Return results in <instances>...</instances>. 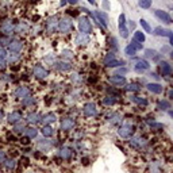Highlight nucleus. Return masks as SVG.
Returning <instances> with one entry per match:
<instances>
[{"label":"nucleus","instance_id":"f257e3e1","mask_svg":"<svg viewBox=\"0 0 173 173\" xmlns=\"http://www.w3.org/2000/svg\"><path fill=\"white\" fill-rule=\"evenodd\" d=\"M78 28L80 31L84 32V34H89L92 31V26H91V22H89L88 18H81L80 22H78Z\"/></svg>","mask_w":173,"mask_h":173},{"label":"nucleus","instance_id":"f03ea898","mask_svg":"<svg viewBox=\"0 0 173 173\" xmlns=\"http://www.w3.org/2000/svg\"><path fill=\"white\" fill-rule=\"evenodd\" d=\"M72 28V20L69 18H62L58 22V30L61 32H69Z\"/></svg>","mask_w":173,"mask_h":173},{"label":"nucleus","instance_id":"7ed1b4c3","mask_svg":"<svg viewBox=\"0 0 173 173\" xmlns=\"http://www.w3.org/2000/svg\"><path fill=\"white\" fill-rule=\"evenodd\" d=\"M154 34L155 35H160V37H168L170 45L173 43V34L170 30H166V28H162V27H157L154 30Z\"/></svg>","mask_w":173,"mask_h":173},{"label":"nucleus","instance_id":"20e7f679","mask_svg":"<svg viewBox=\"0 0 173 173\" xmlns=\"http://www.w3.org/2000/svg\"><path fill=\"white\" fill-rule=\"evenodd\" d=\"M118 134L123 138H130V135L133 134V126L131 124H124L118 130Z\"/></svg>","mask_w":173,"mask_h":173},{"label":"nucleus","instance_id":"39448f33","mask_svg":"<svg viewBox=\"0 0 173 173\" xmlns=\"http://www.w3.org/2000/svg\"><path fill=\"white\" fill-rule=\"evenodd\" d=\"M84 114H85V117H95L96 114H97L96 106L93 103H87L84 106Z\"/></svg>","mask_w":173,"mask_h":173},{"label":"nucleus","instance_id":"423d86ee","mask_svg":"<svg viewBox=\"0 0 173 173\" xmlns=\"http://www.w3.org/2000/svg\"><path fill=\"white\" fill-rule=\"evenodd\" d=\"M74 42L77 43V45H80V46L88 45V42H89L88 34H84V32H78L77 35H76V39H74Z\"/></svg>","mask_w":173,"mask_h":173},{"label":"nucleus","instance_id":"0eeeda50","mask_svg":"<svg viewBox=\"0 0 173 173\" xmlns=\"http://www.w3.org/2000/svg\"><path fill=\"white\" fill-rule=\"evenodd\" d=\"M154 14H155V16H157V18L161 19V20L165 22V23H172V18H170V15L168 14V12H165V11L155 10Z\"/></svg>","mask_w":173,"mask_h":173},{"label":"nucleus","instance_id":"6e6552de","mask_svg":"<svg viewBox=\"0 0 173 173\" xmlns=\"http://www.w3.org/2000/svg\"><path fill=\"white\" fill-rule=\"evenodd\" d=\"M34 74H35L38 78H46L47 74H49V72L46 71L42 65H35V66H34Z\"/></svg>","mask_w":173,"mask_h":173},{"label":"nucleus","instance_id":"1a4fd4ad","mask_svg":"<svg viewBox=\"0 0 173 173\" xmlns=\"http://www.w3.org/2000/svg\"><path fill=\"white\" fill-rule=\"evenodd\" d=\"M93 15H95V18L97 19V22L102 25V27L106 28L107 27V22H108V15H107L106 12H95Z\"/></svg>","mask_w":173,"mask_h":173},{"label":"nucleus","instance_id":"9d476101","mask_svg":"<svg viewBox=\"0 0 173 173\" xmlns=\"http://www.w3.org/2000/svg\"><path fill=\"white\" fill-rule=\"evenodd\" d=\"M130 143L131 146H134V148H143L146 145V139L142 137H133L130 139Z\"/></svg>","mask_w":173,"mask_h":173},{"label":"nucleus","instance_id":"9b49d317","mask_svg":"<svg viewBox=\"0 0 173 173\" xmlns=\"http://www.w3.org/2000/svg\"><path fill=\"white\" fill-rule=\"evenodd\" d=\"M0 30H1L4 34H11V32L14 31V25H12L10 20H6L0 25Z\"/></svg>","mask_w":173,"mask_h":173},{"label":"nucleus","instance_id":"f8f14e48","mask_svg":"<svg viewBox=\"0 0 173 173\" xmlns=\"http://www.w3.org/2000/svg\"><path fill=\"white\" fill-rule=\"evenodd\" d=\"M149 69V62L146 60H138L135 62V71L137 72H143Z\"/></svg>","mask_w":173,"mask_h":173},{"label":"nucleus","instance_id":"ddd939ff","mask_svg":"<svg viewBox=\"0 0 173 173\" xmlns=\"http://www.w3.org/2000/svg\"><path fill=\"white\" fill-rule=\"evenodd\" d=\"M73 126H74V122H73V119H71V118H65V119H62V122H61V129H62L64 131L71 130Z\"/></svg>","mask_w":173,"mask_h":173},{"label":"nucleus","instance_id":"4468645a","mask_svg":"<svg viewBox=\"0 0 173 173\" xmlns=\"http://www.w3.org/2000/svg\"><path fill=\"white\" fill-rule=\"evenodd\" d=\"M20 119H22V114L18 112V111H14V112H11L10 115H8V122L12 124L20 122Z\"/></svg>","mask_w":173,"mask_h":173},{"label":"nucleus","instance_id":"2eb2a0df","mask_svg":"<svg viewBox=\"0 0 173 173\" xmlns=\"http://www.w3.org/2000/svg\"><path fill=\"white\" fill-rule=\"evenodd\" d=\"M109 81L115 85H124L126 84V78L123 76H118V74H114L112 77H109Z\"/></svg>","mask_w":173,"mask_h":173},{"label":"nucleus","instance_id":"dca6fc26","mask_svg":"<svg viewBox=\"0 0 173 173\" xmlns=\"http://www.w3.org/2000/svg\"><path fill=\"white\" fill-rule=\"evenodd\" d=\"M15 95H16V97H19V99H25L26 96L30 95V91H28V88H26V87H19V88L16 89V92H15Z\"/></svg>","mask_w":173,"mask_h":173},{"label":"nucleus","instance_id":"f3484780","mask_svg":"<svg viewBox=\"0 0 173 173\" xmlns=\"http://www.w3.org/2000/svg\"><path fill=\"white\" fill-rule=\"evenodd\" d=\"M148 89L152 93H161L162 92V85L157 84V83H150V84H148Z\"/></svg>","mask_w":173,"mask_h":173},{"label":"nucleus","instance_id":"a211bd4d","mask_svg":"<svg viewBox=\"0 0 173 173\" xmlns=\"http://www.w3.org/2000/svg\"><path fill=\"white\" fill-rule=\"evenodd\" d=\"M8 49L12 52V53H19L22 50V42H19V41H14V42H11L10 45H8Z\"/></svg>","mask_w":173,"mask_h":173},{"label":"nucleus","instance_id":"6ab92c4d","mask_svg":"<svg viewBox=\"0 0 173 173\" xmlns=\"http://www.w3.org/2000/svg\"><path fill=\"white\" fill-rule=\"evenodd\" d=\"M160 68H161V72H162V74H165V76H169V74H172V66H170L168 62H165V61L160 62Z\"/></svg>","mask_w":173,"mask_h":173},{"label":"nucleus","instance_id":"aec40b11","mask_svg":"<svg viewBox=\"0 0 173 173\" xmlns=\"http://www.w3.org/2000/svg\"><path fill=\"white\" fill-rule=\"evenodd\" d=\"M39 120H42L43 124L52 123V122H56V115L53 112H49V114H46V115H43V117H41Z\"/></svg>","mask_w":173,"mask_h":173},{"label":"nucleus","instance_id":"412c9836","mask_svg":"<svg viewBox=\"0 0 173 173\" xmlns=\"http://www.w3.org/2000/svg\"><path fill=\"white\" fill-rule=\"evenodd\" d=\"M38 148L41 149V150H43V152H47V150H50V148H52V142L47 141V139H41V141L38 142Z\"/></svg>","mask_w":173,"mask_h":173},{"label":"nucleus","instance_id":"4be33fe9","mask_svg":"<svg viewBox=\"0 0 173 173\" xmlns=\"http://www.w3.org/2000/svg\"><path fill=\"white\" fill-rule=\"evenodd\" d=\"M56 68L58 71H62V72H68L71 71V64L69 62H65V61H60V62H57L56 64Z\"/></svg>","mask_w":173,"mask_h":173},{"label":"nucleus","instance_id":"5701e85b","mask_svg":"<svg viewBox=\"0 0 173 173\" xmlns=\"http://www.w3.org/2000/svg\"><path fill=\"white\" fill-rule=\"evenodd\" d=\"M145 56L148 57V58H153V60H155V61H158L160 60V54L155 52V50H152V49H146L145 50Z\"/></svg>","mask_w":173,"mask_h":173},{"label":"nucleus","instance_id":"b1692460","mask_svg":"<svg viewBox=\"0 0 173 173\" xmlns=\"http://www.w3.org/2000/svg\"><path fill=\"white\" fill-rule=\"evenodd\" d=\"M108 120H109V123L118 124V123H120V122H122V115H120V114H118V112H115V114H112V115H109Z\"/></svg>","mask_w":173,"mask_h":173},{"label":"nucleus","instance_id":"393cba45","mask_svg":"<svg viewBox=\"0 0 173 173\" xmlns=\"http://www.w3.org/2000/svg\"><path fill=\"white\" fill-rule=\"evenodd\" d=\"M56 27H57V18L54 16V18H50L49 20H47V31L53 32L54 30H56Z\"/></svg>","mask_w":173,"mask_h":173},{"label":"nucleus","instance_id":"a878e982","mask_svg":"<svg viewBox=\"0 0 173 173\" xmlns=\"http://www.w3.org/2000/svg\"><path fill=\"white\" fill-rule=\"evenodd\" d=\"M41 131H42V135H43V137H52V135L54 134V130L50 127V126H47V124H46V126H43Z\"/></svg>","mask_w":173,"mask_h":173},{"label":"nucleus","instance_id":"bb28decb","mask_svg":"<svg viewBox=\"0 0 173 173\" xmlns=\"http://www.w3.org/2000/svg\"><path fill=\"white\" fill-rule=\"evenodd\" d=\"M58 154H60V157H62V158H69L72 152H71V149H68V148H61Z\"/></svg>","mask_w":173,"mask_h":173},{"label":"nucleus","instance_id":"cd10ccee","mask_svg":"<svg viewBox=\"0 0 173 173\" xmlns=\"http://www.w3.org/2000/svg\"><path fill=\"white\" fill-rule=\"evenodd\" d=\"M25 133L28 138H35L38 135V130L34 127H30V129H25Z\"/></svg>","mask_w":173,"mask_h":173},{"label":"nucleus","instance_id":"c85d7f7f","mask_svg":"<svg viewBox=\"0 0 173 173\" xmlns=\"http://www.w3.org/2000/svg\"><path fill=\"white\" fill-rule=\"evenodd\" d=\"M131 100L134 103H137V104H139V106H148V100L143 99V97H138V96H133L131 97Z\"/></svg>","mask_w":173,"mask_h":173},{"label":"nucleus","instance_id":"c756f323","mask_svg":"<svg viewBox=\"0 0 173 173\" xmlns=\"http://www.w3.org/2000/svg\"><path fill=\"white\" fill-rule=\"evenodd\" d=\"M126 89H127V91H131V92H138V91H141V87H139V84H137V83H130V84H127Z\"/></svg>","mask_w":173,"mask_h":173},{"label":"nucleus","instance_id":"7c9ffc66","mask_svg":"<svg viewBox=\"0 0 173 173\" xmlns=\"http://www.w3.org/2000/svg\"><path fill=\"white\" fill-rule=\"evenodd\" d=\"M169 108H170V103L168 100H161L158 103V109H161V111H166Z\"/></svg>","mask_w":173,"mask_h":173},{"label":"nucleus","instance_id":"2f4dec72","mask_svg":"<svg viewBox=\"0 0 173 173\" xmlns=\"http://www.w3.org/2000/svg\"><path fill=\"white\" fill-rule=\"evenodd\" d=\"M39 119H41V117H39L38 114H30L27 117L28 123H37V122H39Z\"/></svg>","mask_w":173,"mask_h":173},{"label":"nucleus","instance_id":"473e14b6","mask_svg":"<svg viewBox=\"0 0 173 173\" xmlns=\"http://www.w3.org/2000/svg\"><path fill=\"white\" fill-rule=\"evenodd\" d=\"M103 103H104L106 106H114V104L117 103V99H115L114 96H107V97L103 99Z\"/></svg>","mask_w":173,"mask_h":173},{"label":"nucleus","instance_id":"72a5a7b5","mask_svg":"<svg viewBox=\"0 0 173 173\" xmlns=\"http://www.w3.org/2000/svg\"><path fill=\"white\" fill-rule=\"evenodd\" d=\"M22 131H25V124L22 123V122H18V123H15V126H14V133H16V134H20Z\"/></svg>","mask_w":173,"mask_h":173},{"label":"nucleus","instance_id":"f704fd0d","mask_svg":"<svg viewBox=\"0 0 173 173\" xmlns=\"http://www.w3.org/2000/svg\"><path fill=\"white\" fill-rule=\"evenodd\" d=\"M123 64H124L123 61L112 60V61H109V62H107L106 66H107V68H115V66H120V65H123Z\"/></svg>","mask_w":173,"mask_h":173},{"label":"nucleus","instance_id":"c9c22d12","mask_svg":"<svg viewBox=\"0 0 173 173\" xmlns=\"http://www.w3.org/2000/svg\"><path fill=\"white\" fill-rule=\"evenodd\" d=\"M134 41H137V42L142 43L143 41H145V34H143V32H141V31H137V32L134 34Z\"/></svg>","mask_w":173,"mask_h":173},{"label":"nucleus","instance_id":"e433bc0d","mask_svg":"<svg viewBox=\"0 0 173 173\" xmlns=\"http://www.w3.org/2000/svg\"><path fill=\"white\" fill-rule=\"evenodd\" d=\"M139 7L141 8H149L152 6V0H139Z\"/></svg>","mask_w":173,"mask_h":173},{"label":"nucleus","instance_id":"4c0bfd02","mask_svg":"<svg viewBox=\"0 0 173 173\" xmlns=\"http://www.w3.org/2000/svg\"><path fill=\"white\" fill-rule=\"evenodd\" d=\"M4 165L7 166L8 169H14L15 166H16V162H15V160H6V161H4Z\"/></svg>","mask_w":173,"mask_h":173},{"label":"nucleus","instance_id":"58836bf2","mask_svg":"<svg viewBox=\"0 0 173 173\" xmlns=\"http://www.w3.org/2000/svg\"><path fill=\"white\" fill-rule=\"evenodd\" d=\"M148 123L150 124V127L154 129V130H160V129H164V124H162V123H155V122H150V120H148Z\"/></svg>","mask_w":173,"mask_h":173},{"label":"nucleus","instance_id":"ea45409f","mask_svg":"<svg viewBox=\"0 0 173 173\" xmlns=\"http://www.w3.org/2000/svg\"><path fill=\"white\" fill-rule=\"evenodd\" d=\"M139 22H141V26H142V27L145 28V31H148V32H152V27L149 26V23L145 20V19H141V20H139Z\"/></svg>","mask_w":173,"mask_h":173},{"label":"nucleus","instance_id":"a19ab883","mask_svg":"<svg viewBox=\"0 0 173 173\" xmlns=\"http://www.w3.org/2000/svg\"><path fill=\"white\" fill-rule=\"evenodd\" d=\"M34 103V97H31V96H26L25 99H23V102H22V104L23 106H30V104H32Z\"/></svg>","mask_w":173,"mask_h":173},{"label":"nucleus","instance_id":"79ce46f5","mask_svg":"<svg viewBox=\"0 0 173 173\" xmlns=\"http://www.w3.org/2000/svg\"><path fill=\"white\" fill-rule=\"evenodd\" d=\"M118 26L119 27H124L126 26V16H124V14H120L119 20H118Z\"/></svg>","mask_w":173,"mask_h":173},{"label":"nucleus","instance_id":"37998d69","mask_svg":"<svg viewBox=\"0 0 173 173\" xmlns=\"http://www.w3.org/2000/svg\"><path fill=\"white\" fill-rule=\"evenodd\" d=\"M119 32H120V37H122V38H127L129 37V30L126 28V26H124V27H119Z\"/></svg>","mask_w":173,"mask_h":173},{"label":"nucleus","instance_id":"c03bdc74","mask_svg":"<svg viewBox=\"0 0 173 173\" xmlns=\"http://www.w3.org/2000/svg\"><path fill=\"white\" fill-rule=\"evenodd\" d=\"M112 60H115V54H114V53H108L106 57H104V60H103V61H104V65H106L107 62H109V61H112Z\"/></svg>","mask_w":173,"mask_h":173},{"label":"nucleus","instance_id":"a18cd8bd","mask_svg":"<svg viewBox=\"0 0 173 173\" xmlns=\"http://www.w3.org/2000/svg\"><path fill=\"white\" fill-rule=\"evenodd\" d=\"M130 46H131V47H133L134 50H141V49H142V43L137 42V41H133V42L130 43Z\"/></svg>","mask_w":173,"mask_h":173},{"label":"nucleus","instance_id":"49530a36","mask_svg":"<svg viewBox=\"0 0 173 173\" xmlns=\"http://www.w3.org/2000/svg\"><path fill=\"white\" fill-rule=\"evenodd\" d=\"M124 52H126V54H127V56H134L137 50H134V49H133V47H131L130 45H129L127 47H126V50H124Z\"/></svg>","mask_w":173,"mask_h":173},{"label":"nucleus","instance_id":"de8ad7c7","mask_svg":"<svg viewBox=\"0 0 173 173\" xmlns=\"http://www.w3.org/2000/svg\"><path fill=\"white\" fill-rule=\"evenodd\" d=\"M127 73V69L126 68H119V69H117V72H115V74H118V76H123V74Z\"/></svg>","mask_w":173,"mask_h":173},{"label":"nucleus","instance_id":"09e8293b","mask_svg":"<svg viewBox=\"0 0 173 173\" xmlns=\"http://www.w3.org/2000/svg\"><path fill=\"white\" fill-rule=\"evenodd\" d=\"M62 57H66V58H72V52L71 50H66V52H64V53H62Z\"/></svg>","mask_w":173,"mask_h":173},{"label":"nucleus","instance_id":"8fccbe9b","mask_svg":"<svg viewBox=\"0 0 173 173\" xmlns=\"http://www.w3.org/2000/svg\"><path fill=\"white\" fill-rule=\"evenodd\" d=\"M72 80H73V83H80L81 81L80 77H78V74H73V76H72Z\"/></svg>","mask_w":173,"mask_h":173},{"label":"nucleus","instance_id":"3c124183","mask_svg":"<svg viewBox=\"0 0 173 173\" xmlns=\"http://www.w3.org/2000/svg\"><path fill=\"white\" fill-rule=\"evenodd\" d=\"M6 65H7V62L4 61V58H0V69H3V68H6Z\"/></svg>","mask_w":173,"mask_h":173},{"label":"nucleus","instance_id":"603ef678","mask_svg":"<svg viewBox=\"0 0 173 173\" xmlns=\"http://www.w3.org/2000/svg\"><path fill=\"white\" fill-rule=\"evenodd\" d=\"M4 161H6V154H4V152L0 150V162H4Z\"/></svg>","mask_w":173,"mask_h":173},{"label":"nucleus","instance_id":"864d4df0","mask_svg":"<svg viewBox=\"0 0 173 173\" xmlns=\"http://www.w3.org/2000/svg\"><path fill=\"white\" fill-rule=\"evenodd\" d=\"M162 53H170V47H169V46H164V47H162Z\"/></svg>","mask_w":173,"mask_h":173},{"label":"nucleus","instance_id":"5fc2aeb1","mask_svg":"<svg viewBox=\"0 0 173 173\" xmlns=\"http://www.w3.org/2000/svg\"><path fill=\"white\" fill-rule=\"evenodd\" d=\"M6 54H7V53H6V50L0 49V58H4V57H6Z\"/></svg>","mask_w":173,"mask_h":173},{"label":"nucleus","instance_id":"6e6d98bb","mask_svg":"<svg viewBox=\"0 0 173 173\" xmlns=\"http://www.w3.org/2000/svg\"><path fill=\"white\" fill-rule=\"evenodd\" d=\"M149 76H150V77H153V78H155V80H158V76H157L155 73H150Z\"/></svg>","mask_w":173,"mask_h":173},{"label":"nucleus","instance_id":"4d7b16f0","mask_svg":"<svg viewBox=\"0 0 173 173\" xmlns=\"http://www.w3.org/2000/svg\"><path fill=\"white\" fill-rule=\"evenodd\" d=\"M68 1H69V3H71V4H76V3H77V1H78V0H68Z\"/></svg>","mask_w":173,"mask_h":173},{"label":"nucleus","instance_id":"13d9d810","mask_svg":"<svg viewBox=\"0 0 173 173\" xmlns=\"http://www.w3.org/2000/svg\"><path fill=\"white\" fill-rule=\"evenodd\" d=\"M88 1H89L91 4H95V0H88Z\"/></svg>","mask_w":173,"mask_h":173},{"label":"nucleus","instance_id":"bf43d9fd","mask_svg":"<svg viewBox=\"0 0 173 173\" xmlns=\"http://www.w3.org/2000/svg\"><path fill=\"white\" fill-rule=\"evenodd\" d=\"M1 118H3V112H1V111H0V119H1Z\"/></svg>","mask_w":173,"mask_h":173},{"label":"nucleus","instance_id":"052dcab7","mask_svg":"<svg viewBox=\"0 0 173 173\" xmlns=\"http://www.w3.org/2000/svg\"><path fill=\"white\" fill-rule=\"evenodd\" d=\"M65 1H66V0H62V1H61V4H64V3H65Z\"/></svg>","mask_w":173,"mask_h":173}]
</instances>
